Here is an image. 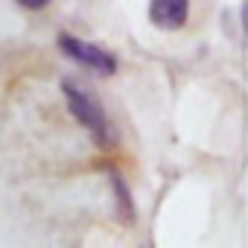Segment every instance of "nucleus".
Returning a JSON list of instances; mask_svg holds the SVG:
<instances>
[{
  "label": "nucleus",
  "instance_id": "1",
  "mask_svg": "<svg viewBox=\"0 0 248 248\" xmlns=\"http://www.w3.org/2000/svg\"><path fill=\"white\" fill-rule=\"evenodd\" d=\"M62 93H64L67 108H70V114L76 117V123L93 138V143H96L99 149H108V146H111V126H108V117H105L99 99H96L88 88L76 85L73 79H64V82H62Z\"/></svg>",
  "mask_w": 248,
  "mask_h": 248
},
{
  "label": "nucleus",
  "instance_id": "2",
  "mask_svg": "<svg viewBox=\"0 0 248 248\" xmlns=\"http://www.w3.org/2000/svg\"><path fill=\"white\" fill-rule=\"evenodd\" d=\"M59 50H62L70 62H76V64H82V67L99 73V76L117 73V56L108 53V50L99 47V44H91V41H82V38H76V35H70V32H62V35H59Z\"/></svg>",
  "mask_w": 248,
  "mask_h": 248
},
{
  "label": "nucleus",
  "instance_id": "3",
  "mask_svg": "<svg viewBox=\"0 0 248 248\" xmlns=\"http://www.w3.org/2000/svg\"><path fill=\"white\" fill-rule=\"evenodd\" d=\"M149 21L164 32L184 30L190 21V0H149Z\"/></svg>",
  "mask_w": 248,
  "mask_h": 248
},
{
  "label": "nucleus",
  "instance_id": "4",
  "mask_svg": "<svg viewBox=\"0 0 248 248\" xmlns=\"http://www.w3.org/2000/svg\"><path fill=\"white\" fill-rule=\"evenodd\" d=\"M111 190H114V199H117V216L126 225H132L138 213H135V202H132V193H129L126 181H123V175L111 172Z\"/></svg>",
  "mask_w": 248,
  "mask_h": 248
},
{
  "label": "nucleus",
  "instance_id": "5",
  "mask_svg": "<svg viewBox=\"0 0 248 248\" xmlns=\"http://www.w3.org/2000/svg\"><path fill=\"white\" fill-rule=\"evenodd\" d=\"M18 6H24V9H44L50 0H15Z\"/></svg>",
  "mask_w": 248,
  "mask_h": 248
},
{
  "label": "nucleus",
  "instance_id": "6",
  "mask_svg": "<svg viewBox=\"0 0 248 248\" xmlns=\"http://www.w3.org/2000/svg\"><path fill=\"white\" fill-rule=\"evenodd\" d=\"M239 24H242V32L248 35V0H242V9H239Z\"/></svg>",
  "mask_w": 248,
  "mask_h": 248
},
{
  "label": "nucleus",
  "instance_id": "7",
  "mask_svg": "<svg viewBox=\"0 0 248 248\" xmlns=\"http://www.w3.org/2000/svg\"><path fill=\"white\" fill-rule=\"evenodd\" d=\"M143 248H149V245H143Z\"/></svg>",
  "mask_w": 248,
  "mask_h": 248
}]
</instances>
